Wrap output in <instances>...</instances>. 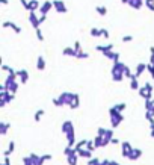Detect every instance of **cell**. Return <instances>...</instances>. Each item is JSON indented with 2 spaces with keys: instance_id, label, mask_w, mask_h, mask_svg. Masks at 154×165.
Segmentation results:
<instances>
[{
  "instance_id": "obj_1",
  "label": "cell",
  "mask_w": 154,
  "mask_h": 165,
  "mask_svg": "<svg viewBox=\"0 0 154 165\" xmlns=\"http://www.w3.org/2000/svg\"><path fill=\"white\" fill-rule=\"evenodd\" d=\"M125 67H127V65H125L124 62H118V64H113V65H112L110 76H112V80H113V82H122V79L125 77V76H124Z\"/></svg>"
},
{
  "instance_id": "obj_2",
  "label": "cell",
  "mask_w": 154,
  "mask_h": 165,
  "mask_svg": "<svg viewBox=\"0 0 154 165\" xmlns=\"http://www.w3.org/2000/svg\"><path fill=\"white\" fill-rule=\"evenodd\" d=\"M109 117H110V124H112V129H116L118 126H121V123L124 121V115L119 114L115 106L109 108Z\"/></svg>"
},
{
  "instance_id": "obj_3",
  "label": "cell",
  "mask_w": 154,
  "mask_h": 165,
  "mask_svg": "<svg viewBox=\"0 0 154 165\" xmlns=\"http://www.w3.org/2000/svg\"><path fill=\"white\" fill-rule=\"evenodd\" d=\"M53 6H55V11L59 12V14H67L68 9H67V5L64 0H53Z\"/></svg>"
},
{
  "instance_id": "obj_4",
  "label": "cell",
  "mask_w": 154,
  "mask_h": 165,
  "mask_svg": "<svg viewBox=\"0 0 154 165\" xmlns=\"http://www.w3.org/2000/svg\"><path fill=\"white\" fill-rule=\"evenodd\" d=\"M73 92H68V91H65V92H61V95L58 97L59 100H61V103H62V106H70V103H71V100H73Z\"/></svg>"
},
{
  "instance_id": "obj_5",
  "label": "cell",
  "mask_w": 154,
  "mask_h": 165,
  "mask_svg": "<svg viewBox=\"0 0 154 165\" xmlns=\"http://www.w3.org/2000/svg\"><path fill=\"white\" fill-rule=\"evenodd\" d=\"M52 9H55L53 2H52V0H46V2L41 5V8H39V14H41V15H47Z\"/></svg>"
},
{
  "instance_id": "obj_6",
  "label": "cell",
  "mask_w": 154,
  "mask_h": 165,
  "mask_svg": "<svg viewBox=\"0 0 154 165\" xmlns=\"http://www.w3.org/2000/svg\"><path fill=\"white\" fill-rule=\"evenodd\" d=\"M15 100V94L9 92V91H0V102H5L6 105Z\"/></svg>"
},
{
  "instance_id": "obj_7",
  "label": "cell",
  "mask_w": 154,
  "mask_h": 165,
  "mask_svg": "<svg viewBox=\"0 0 154 165\" xmlns=\"http://www.w3.org/2000/svg\"><path fill=\"white\" fill-rule=\"evenodd\" d=\"M133 148H134V147H133L128 141H122V142H121V154H122L124 157H128V154L131 153Z\"/></svg>"
},
{
  "instance_id": "obj_8",
  "label": "cell",
  "mask_w": 154,
  "mask_h": 165,
  "mask_svg": "<svg viewBox=\"0 0 154 165\" xmlns=\"http://www.w3.org/2000/svg\"><path fill=\"white\" fill-rule=\"evenodd\" d=\"M29 21H30V24H32V28H33L35 31L39 29L41 21H39V17L36 15V12H29Z\"/></svg>"
},
{
  "instance_id": "obj_9",
  "label": "cell",
  "mask_w": 154,
  "mask_h": 165,
  "mask_svg": "<svg viewBox=\"0 0 154 165\" xmlns=\"http://www.w3.org/2000/svg\"><path fill=\"white\" fill-rule=\"evenodd\" d=\"M2 28H3V29H8V28H11V29H12L15 34H21V31H23V29H21L18 24H15L14 21H3Z\"/></svg>"
},
{
  "instance_id": "obj_10",
  "label": "cell",
  "mask_w": 154,
  "mask_h": 165,
  "mask_svg": "<svg viewBox=\"0 0 154 165\" xmlns=\"http://www.w3.org/2000/svg\"><path fill=\"white\" fill-rule=\"evenodd\" d=\"M39 8H41L39 0H30L29 5H27V8H26V11H29V12H36V11H39Z\"/></svg>"
},
{
  "instance_id": "obj_11",
  "label": "cell",
  "mask_w": 154,
  "mask_h": 165,
  "mask_svg": "<svg viewBox=\"0 0 154 165\" xmlns=\"http://www.w3.org/2000/svg\"><path fill=\"white\" fill-rule=\"evenodd\" d=\"M71 130H74V124H73V121H70V120L64 121V123H62V126H61V132L67 135V133H68V132H71Z\"/></svg>"
},
{
  "instance_id": "obj_12",
  "label": "cell",
  "mask_w": 154,
  "mask_h": 165,
  "mask_svg": "<svg viewBox=\"0 0 154 165\" xmlns=\"http://www.w3.org/2000/svg\"><path fill=\"white\" fill-rule=\"evenodd\" d=\"M146 65L148 64H145V62H139L137 65H136V71H134V76L139 79L143 73H145V70H146Z\"/></svg>"
},
{
  "instance_id": "obj_13",
  "label": "cell",
  "mask_w": 154,
  "mask_h": 165,
  "mask_svg": "<svg viewBox=\"0 0 154 165\" xmlns=\"http://www.w3.org/2000/svg\"><path fill=\"white\" fill-rule=\"evenodd\" d=\"M29 157H30V160H32L33 165H44V162H46V160L42 159V156H38L36 153H30Z\"/></svg>"
},
{
  "instance_id": "obj_14",
  "label": "cell",
  "mask_w": 154,
  "mask_h": 165,
  "mask_svg": "<svg viewBox=\"0 0 154 165\" xmlns=\"http://www.w3.org/2000/svg\"><path fill=\"white\" fill-rule=\"evenodd\" d=\"M17 74H18V79H20V82H21L23 85L27 83V80H29V71H27V70H18Z\"/></svg>"
},
{
  "instance_id": "obj_15",
  "label": "cell",
  "mask_w": 154,
  "mask_h": 165,
  "mask_svg": "<svg viewBox=\"0 0 154 165\" xmlns=\"http://www.w3.org/2000/svg\"><path fill=\"white\" fill-rule=\"evenodd\" d=\"M140 156H142V150H140V148H137V147H134V148L131 150V153L128 154V157H127V159H130V160H137Z\"/></svg>"
},
{
  "instance_id": "obj_16",
  "label": "cell",
  "mask_w": 154,
  "mask_h": 165,
  "mask_svg": "<svg viewBox=\"0 0 154 165\" xmlns=\"http://www.w3.org/2000/svg\"><path fill=\"white\" fill-rule=\"evenodd\" d=\"M143 3H145V0H130V2H128V6L133 8V9H136V11H139V9L143 6Z\"/></svg>"
},
{
  "instance_id": "obj_17",
  "label": "cell",
  "mask_w": 154,
  "mask_h": 165,
  "mask_svg": "<svg viewBox=\"0 0 154 165\" xmlns=\"http://www.w3.org/2000/svg\"><path fill=\"white\" fill-rule=\"evenodd\" d=\"M62 55L64 56H70V58H77V52L74 47H65L62 50Z\"/></svg>"
},
{
  "instance_id": "obj_18",
  "label": "cell",
  "mask_w": 154,
  "mask_h": 165,
  "mask_svg": "<svg viewBox=\"0 0 154 165\" xmlns=\"http://www.w3.org/2000/svg\"><path fill=\"white\" fill-rule=\"evenodd\" d=\"M67 145H70V147L76 145V133H74V130L67 133Z\"/></svg>"
},
{
  "instance_id": "obj_19",
  "label": "cell",
  "mask_w": 154,
  "mask_h": 165,
  "mask_svg": "<svg viewBox=\"0 0 154 165\" xmlns=\"http://www.w3.org/2000/svg\"><path fill=\"white\" fill-rule=\"evenodd\" d=\"M77 160H79V154H77L76 150H74L70 156H67V162H68V165H77Z\"/></svg>"
},
{
  "instance_id": "obj_20",
  "label": "cell",
  "mask_w": 154,
  "mask_h": 165,
  "mask_svg": "<svg viewBox=\"0 0 154 165\" xmlns=\"http://www.w3.org/2000/svg\"><path fill=\"white\" fill-rule=\"evenodd\" d=\"M14 151H15V142H14V141H9V144H8V148L3 151V156H5V157H9V156L14 153Z\"/></svg>"
},
{
  "instance_id": "obj_21",
  "label": "cell",
  "mask_w": 154,
  "mask_h": 165,
  "mask_svg": "<svg viewBox=\"0 0 154 165\" xmlns=\"http://www.w3.org/2000/svg\"><path fill=\"white\" fill-rule=\"evenodd\" d=\"M77 154H79V157H83V159H92V151H89L88 148H82V150H79L77 151Z\"/></svg>"
},
{
  "instance_id": "obj_22",
  "label": "cell",
  "mask_w": 154,
  "mask_h": 165,
  "mask_svg": "<svg viewBox=\"0 0 154 165\" xmlns=\"http://www.w3.org/2000/svg\"><path fill=\"white\" fill-rule=\"evenodd\" d=\"M79 106H80V95L74 92L73 100H71V103H70V108H71V109H77Z\"/></svg>"
},
{
  "instance_id": "obj_23",
  "label": "cell",
  "mask_w": 154,
  "mask_h": 165,
  "mask_svg": "<svg viewBox=\"0 0 154 165\" xmlns=\"http://www.w3.org/2000/svg\"><path fill=\"white\" fill-rule=\"evenodd\" d=\"M9 129H11V123H8V121H0V135H6Z\"/></svg>"
},
{
  "instance_id": "obj_24",
  "label": "cell",
  "mask_w": 154,
  "mask_h": 165,
  "mask_svg": "<svg viewBox=\"0 0 154 165\" xmlns=\"http://www.w3.org/2000/svg\"><path fill=\"white\" fill-rule=\"evenodd\" d=\"M130 89L131 91H139L140 89V85H139V80L136 76H133V79H130Z\"/></svg>"
},
{
  "instance_id": "obj_25",
  "label": "cell",
  "mask_w": 154,
  "mask_h": 165,
  "mask_svg": "<svg viewBox=\"0 0 154 165\" xmlns=\"http://www.w3.org/2000/svg\"><path fill=\"white\" fill-rule=\"evenodd\" d=\"M36 70H39V71L46 70V59H44V56H38V59H36Z\"/></svg>"
},
{
  "instance_id": "obj_26",
  "label": "cell",
  "mask_w": 154,
  "mask_h": 165,
  "mask_svg": "<svg viewBox=\"0 0 154 165\" xmlns=\"http://www.w3.org/2000/svg\"><path fill=\"white\" fill-rule=\"evenodd\" d=\"M94 144H95L97 148L104 147V138H103V136H95V138H94Z\"/></svg>"
},
{
  "instance_id": "obj_27",
  "label": "cell",
  "mask_w": 154,
  "mask_h": 165,
  "mask_svg": "<svg viewBox=\"0 0 154 165\" xmlns=\"http://www.w3.org/2000/svg\"><path fill=\"white\" fill-rule=\"evenodd\" d=\"M86 145H88V139H82V141H79V142L74 145V150L79 151V150H82V148H86Z\"/></svg>"
},
{
  "instance_id": "obj_28",
  "label": "cell",
  "mask_w": 154,
  "mask_h": 165,
  "mask_svg": "<svg viewBox=\"0 0 154 165\" xmlns=\"http://www.w3.org/2000/svg\"><path fill=\"white\" fill-rule=\"evenodd\" d=\"M89 34H91V37H94V38H100V37H103L101 29H97V28H92V29L89 31Z\"/></svg>"
},
{
  "instance_id": "obj_29",
  "label": "cell",
  "mask_w": 154,
  "mask_h": 165,
  "mask_svg": "<svg viewBox=\"0 0 154 165\" xmlns=\"http://www.w3.org/2000/svg\"><path fill=\"white\" fill-rule=\"evenodd\" d=\"M95 12H97L98 15L104 17V15L107 14V8H106V6H95Z\"/></svg>"
},
{
  "instance_id": "obj_30",
  "label": "cell",
  "mask_w": 154,
  "mask_h": 165,
  "mask_svg": "<svg viewBox=\"0 0 154 165\" xmlns=\"http://www.w3.org/2000/svg\"><path fill=\"white\" fill-rule=\"evenodd\" d=\"M46 114V111L44 109H38L36 112H35V115H33V120L38 123V121H41V118H42V115Z\"/></svg>"
},
{
  "instance_id": "obj_31",
  "label": "cell",
  "mask_w": 154,
  "mask_h": 165,
  "mask_svg": "<svg viewBox=\"0 0 154 165\" xmlns=\"http://www.w3.org/2000/svg\"><path fill=\"white\" fill-rule=\"evenodd\" d=\"M127 108V103L125 102H121V103H118V105H115V109L119 112V114H122V111Z\"/></svg>"
},
{
  "instance_id": "obj_32",
  "label": "cell",
  "mask_w": 154,
  "mask_h": 165,
  "mask_svg": "<svg viewBox=\"0 0 154 165\" xmlns=\"http://www.w3.org/2000/svg\"><path fill=\"white\" fill-rule=\"evenodd\" d=\"M86 148L89 150V151H95L97 150V147H95V144H94V139H88V145H86Z\"/></svg>"
},
{
  "instance_id": "obj_33",
  "label": "cell",
  "mask_w": 154,
  "mask_h": 165,
  "mask_svg": "<svg viewBox=\"0 0 154 165\" xmlns=\"http://www.w3.org/2000/svg\"><path fill=\"white\" fill-rule=\"evenodd\" d=\"M154 109V102L152 100H145V112Z\"/></svg>"
},
{
  "instance_id": "obj_34",
  "label": "cell",
  "mask_w": 154,
  "mask_h": 165,
  "mask_svg": "<svg viewBox=\"0 0 154 165\" xmlns=\"http://www.w3.org/2000/svg\"><path fill=\"white\" fill-rule=\"evenodd\" d=\"M100 163H101V159H98V157H92V159L88 160L86 165H100Z\"/></svg>"
},
{
  "instance_id": "obj_35",
  "label": "cell",
  "mask_w": 154,
  "mask_h": 165,
  "mask_svg": "<svg viewBox=\"0 0 154 165\" xmlns=\"http://www.w3.org/2000/svg\"><path fill=\"white\" fill-rule=\"evenodd\" d=\"M145 6H146L149 11L154 12V0H145Z\"/></svg>"
},
{
  "instance_id": "obj_36",
  "label": "cell",
  "mask_w": 154,
  "mask_h": 165,
  "mask_svg": "<svg viewBox=\"0 0 154 165\" xmlns=\"http://www.w3.org/2000/svg\"><path fill=\"white\" fill-rule=\"evenodd\" d=\"M88 58H89V53H86V52H83V50L77 53V59H88Z\"/></svg>"
},
{
  "instance_id": "obj_37",
  "label": "cell",
  "mask_w": 154,
  "mask_h": 165,
  "mask_svg": "<svg viewBox=\"0 0 154 165\" xmlns=\"http://www.w3.org/2000/svg\"><path fill=\"white\" fill-rule=\"evenodd\" d=\"M73 151H74V147H70V145H67V147L64 148V154H65V157H67V156H70Z\"/></svg>"
},
{
  "instance_id": "obj_38",
  "label": "cell",
  "mask_w": 154,
  "mask_h": 165,
  "mask_svg": "<svg viewBox=\"0 0 154 165\" xmlns=\"http://www.w3.org/2000/svg\"><path fill=\"white\" fill-rule=\"evenodd\" d=\"M35 32H36V40H38V41H44V34H42V31H41V29H36Z\"/></svg>"
},
{
  "instance_id": "obj_39",
  "label": "cell",
  "mask_w": 154,
  "mask_h": 165,
  "mask_svg": "<svg viewBox=\"0 0 154 165\" xmlns=\"http://www.w3.org/2000/svg\"><path fill=\"white\" fill-rule=\"evenodd\" d=\"M124 76H125V77H128V79H133V76H134V74L131 73V70H130L128 67H125V71H124Z\"/></svg>"
},
{
  "instance_id": "obj_40",
  "label": "cell",
  "mask_w": 154,
  "mask_h": 165,
  "mask_svg": "<svg viewBox=\"0 0 154 165\" xmlns=\"http://www.w3.org/2000/svg\"><path fill=\"white\" fill-rule=\"evenodd\" d=\"M143 86L146 88V91H148V94H151V95H152V89H154V83H145Z\"/></svg>"
},
{
  "instance_id": "obj_41",
  "label": "cell",
  "mask_w": 154,
  "mask_h": 165,
  "mask_svg": "<svg viewBox=\"0 0 154 165\" xmlns=\"http://www.w3.org/2000/svg\"><path fill=\"white\" fill-rule=\"evenodd\" d=\"M106 130H107V129H104V127H98V129H97V136H103V138H104Z\"/></svg>"
},
{
  "instance_id": "obj_42",
  "label": "cell",
  "mask_w": 154,
  "mask_h": 165,
  "mask_svg": "<svg viewBox=\"0 0 154 165\" xmlns=\"http://www.w3.org/2000/svg\"><path fill=\"white\" fill-rule=\"evenodd\" d=\"M121 41H122V43H131V41H133V37H131V35H125V37L121 38Z\"/></svg>"
},
{
  "instance_id": "obj_43",
  "label": "cell",
  "mask_w": 154,
  "mask_h": 165,
  "mask_svg": "<svg viewBox=\"0 0 154 165\" xmlns=\"http://www.w3.org/2000/svg\"><path fill=\"white\" fill-rule=\"evenodd\" d=\"M74 49H76V52H77V53L83 50V49H82V44H80V41H76V43H74Z\"/></svg>"
},
{
  "instance_id": "obj_44",
  "label": "cell",
  "mask_w": 154,
  "mask_h": 165,
  "mask_svg": "<svg viewBox=\"0 0 154 165\" xmlns=\"http://www.w3.org/2000/svg\"><path fill=\"white\" fill-rule=\"evenodd\" d=\"M146 70L149 71V74H151V77L154 79V65H151V64H148V65H146Z\"/></svg>"
},
{
  "instance_id": "obj_45",
  "label": "cell",
  "mask_w": 154,
  "mask_h": 165,
  "mask_svg": "<svg viewBox=\"0 0 154 165\" xmlns=\"http://www.w3.org/2000/svg\"><path fill=\"white\" fill-rule=\"evenodd\" d=\"M23 165H33L29 156H26V157H23Z\"/></svg>"
},
{
  "instance_id": "obj_46",
  "label": "cell",
  "mask_w": 154,
  "mask_h": 165,
  "mask_svg": "<svg viewBox=\"0 0 154 165\" xmlns=\"http://www.w3.org/2000/svg\"><path fill=\"white\" fill-rule=\"evenodd\" d=\"M101 34H103V38H106V40H109V37H110V34H109V31H107V29H101Z\"/></svg>"
},
{
  "instance_id": "obj_47",
  "label": "cell",
  "mask_w": 154,
  "mask_h": 165,
  "mask_svg": "<svg viewBox=\"0 0 154 165\" xmlns=\"http://www.w3.org/2000/svg\"><path fill=\"white\" fill-rule=\"evenodd\" d=\"M53 105H55L56 108H61V106H62V103H61V100H59L58 97H55V99H53Z\"/></svg>"
},
{
  "instance_id": "obj_48",
  "label": "cell",
  "mask_w": 154,
  "mask_h": 165,
  "mask_svg": "<svg viewBox=\"0 0 154 165\" xmlns=\"http://www.w3.org/2000/svg\"><path fill=\"white\" fill-rule=\"evenodd\" d=\"M52 157H53V156H52L50 153H49V154H42V159H44L46 162H47V160H52Z\"/></svg>"
},
{
  "instance_id": "obj_49",
  "label": "cell",
  "mask_w": 154,
  "mask_h": 165,
  "mask_svg": "<svg viewBox=\"0 0 154 165\" xmlns=\"http://www.w3.org/2000/svg\"><path fill=\"white\" fill-rule=\"evenodd\" d=\"M29 2H30V0H20V3L24 6V9L27 8V5H29Z\"/></svg>"
},
{
  "instance_id": "obj_50",
  "label": "cell",
  "mask_w": 154,
  "mask_h": 165,
  "mask_svg": "<svg viewBox=\"0 0 154 165\" xmlns=\"http://www.w3.org/2000/svg\"><path fill=\"white\" fill-rule=\"evenodd\" d=\"M0 68H2V71H9L11 70V67H8L6 64H2V67H0Z\"/></svg>"
},
{
  "instance_id": "obj_51",
  "label": "cell",
  "mask_w": 154,
  "mask_h": 165,
  "mask_svg": "<svg viewBox=\"0 0 154 165\" xmlns=\"http://www.w3.org/2000/svg\"><path fill=\"white\" fill-rule=\"evenodd\" d=\"M95 50H97V52H100V53H103V52H104V46H97V47H95Z\"/></svg>"
},
{
  "instance_id": "obj_52",
  "label": "cell",
  "mask_w": 154,
  "mask_h": 165,
  "mask_svg": "<svg viewBox=\"0 0 154 165\" xmlns=\"http://www.w3.org/2000/svg\"><path fill=\"white\" fill-rule=\"evenodd\" d=\"M46 20H47V15H39V21H41V24L46 23Z\"/></svg>"
},
{
  "instance_id": "obj_53",
  "label": "cell",
  "mask_w": 154,
  "mask_h": 165,
  "mask_svg": "<svg viewBox=\"0 0 154 165\" xmlns=\"http://www.w3.org/2000/svg\"><path fill=\"white\" fill-rule=\"evenodd\" d=\"M110 144H113V145H118V144H119V139H118V138H113V139L110 141Z\"/></svg>"
},
{
  "instance_id": "obj_54",
  "label": "cell",
  "mask_w": 154,
  "mask_h": 165,
  "mask_svg": "<svg viewBox=\"0 0 154 165\" xmlns=\"http://www.w3.org/2000/svg\"><path fill=\"white\" fill-rule=\"evenodd\" d=\"M109 162H110V160H109V159H103V160H101V163H100V165H109Z\"/></svg>"
},
{
  "instance_id": "obj_55",
  "label": "cell",
  "mask_w": 154,
  "mask_h": 165,
  "mask_svg": "<svg viewBox=\"0 0 154 165\" xmlns=\"http://www.w3.org/2000/svg\"><path fill=\"white\" fill-rule=\"evenodd\" d=\"M149 64H151V65H154V55H151V56H149Z\"/></svg>"
},
{
  "instance_id": "obj_56",
  "label": "cell",
  "mask_w": 154,
  "mask_h": 165,
  "mask_svg": "<svg viewBox=\"0 0 154 165\" xmlns=\"http://www.w3.org/2000/svg\"><path fill=\"white\" fill-rule=\"evenodd\" d=\"M109 165H121V163H118L116 160H110V162H109Z\"/></svg>"
},
{
  "instance_id": "obj_57",
  "label": "cell",
  "mask_w": 154,
  "mask_h": 165,
  "mask_svg": "<svg viewBox=\"0 0 154 165\" xmlns=\"http://www.w3.org/2000/svg\"><path fill=\"white\" fill-rule=\"evenodd\" d=\"M0 3H2V5H8L9 0H0Z\"/></svg>"
},
{
  "instance_id": "obj_58",
  "label": "cell",
  "mask_w": 154,
  "mask_h": 165,
  "mask_svg": "<svg viewBox=\"0 0 154 165\" xmlns=\"http://www.w3.org/2000/svg\"><path fill=\"white\" fill-rule=\"evenodd\" d=\"M128 2H130V0H121V3H122V5H128Z\"/></svg>"
},
{
  "instance_id": "obj_59",
  "label": "cell",
  "mask_w": 154,
  "mask_h": 165,
  "mask_svg": "<svg viewBox=\"0 0 154 165\" xmlns=\"http://www.w3.org/2000/svg\"><path fill=\"white\" fill-rule=\"evenodd\" d=\"M149 53H151V55H154V47H152V46L149 47Z\"/></svg>"
},
{
  "instance_id": "obj_60",
  "label": "cell",
  "mask_w": 154,
  "mask_h": 165,
  "mask_svg": "<svg viewBox=\"0 0 154 165\" xmlns=\"http://www.w3.org/2000/svg\"><path fill=\"white\" fill-rule=\"evenodd\" d=\"M149 135H151V138H154V129L151 130V133H149Z\"/></svg>"
}]
</instances>
